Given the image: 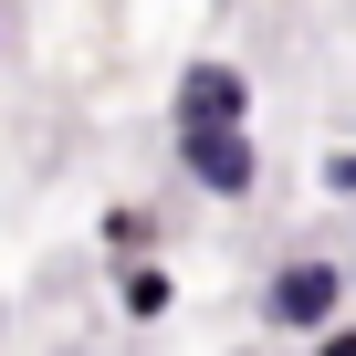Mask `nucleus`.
Wrapping results in <instances>:
<instances>
[{"label": "nucleus", "instance_id": "obj_1", "mask_svg": "<svg viewBox=\"0 0 356 356\" xmlns=\"http://www.w3.org/2000/svg\"><path fill=\"white\" fill-rule=\"evenodd\" d=\"M356 314V283H346V262L335 252H293V262H273L262 273V325L273 335H325V325H346Z\"/></svg>", "mask_w": 356, "mask_h": 356}, {"label": "nucleus", "instance_id": "obj_2", "mask_svg": "<svg viewBox=\"0 0 356 356\" xmlns=\"http://www.w3.org/2000/svg\"><path fill=\"white\" fill-rule=\"evenodd\" d=\"M168 157H178V178H189L200 200H220V210H241V200L262 189V136H252V126H178Z\"/></svg>", "mask_w": 356, "mask_h": 356}, {"label": "nucleus", "instance_id": "obj_3", "mask_svg": "<svg viewBox=\"0 0 356 356\" xmlns=\"http://www.w3.org/2000/svg\"><path fill=\"white\" fill-rule=\"evenodd\" d=\"M168 126H252V74L231 53H189L168 84Z\"/></svg>", "mask_w": 356, "mask_h": 356}, {"label": "nucleus", "instance_id": "obj_4", "mask_svg": "<svg viewBox=\"0 0 356 356\" xmlns=\"http://www.w3.org/2000/svg\"><path fill=\"white\" fill-rule=\"evenodd\" d=\"M115 314L126 325H168L178 314V273L168 262H115Z\"/></svg>", "mask_w": 356, "mask_h": 356}, {"label": "nucleus", "instance_id": "obj_5", "mask_svg": "<svg viewBox=\"0 0 356 356\" xmlns=\"http://www.w3.org/2000/svg\"><path fill=\"white\" fill-rule=\"evenodd\" d=\"M95 252H105V262H157V210H147V200H115V210L95 220Z\"/></svg>", "mask_w": 356, "mask_h": 356}, {"label": "nucleus", "instance_id": "obj_6", "mask_svg": "<svg viewBox=\"0 0 356 356\" xmlns=\"http://www.w3.org/2000/svg\"><path fill=\"white\" fill-rule=\"evenodd\" d=\"M325 200H356V136L325 147Z\"/></svg>", "mask_w": 356, "mask_h": 356}, {"label": "nucleus", "instance_id": "obj_7", "mask_svg": "<svg viewBox=\"0 0 356 356\" xmlns=\"http://www.w3.org/2000/svg\"><path fill=\"white\" fill-rule=\"evenodd\" d=\"M314 356H356V314H346V325H325V335H314Z\"/></svg>", "mask_w": 356, "mask_h": 356}, {"label": "nucleus", "instance_id": "obj_8", "mask_svg": "<svg viewBox=\"0 0 356 356\" xmlns=\"http://www.w3.org/2000/svg\"><path fill=\"white\" fill-rule=\"evenodd\" d=\"M0 42H11V0H0Z\"/></svg>", "mask_w": 356, "mask_h": 356}, {"label": "nucleus", "instance_id": "obj_9", "mask_svg": "<svg viewBox=\"0 0 356 356\" xmlns=\"http://www.w3.org/2000/svg\"><path fill=\"white\" fill-rule=\"evenodd\" d=\"M346 283H356V262H346Z\"/></svg>", "mask_w": 356, "mask_h": 356}]
</instances>
